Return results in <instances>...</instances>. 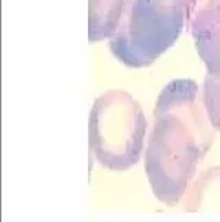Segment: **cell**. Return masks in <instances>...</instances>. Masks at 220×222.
Here are the masks:
<instances>
[{
    "mask_svg": "<svg viewBox=\"0 0 220 222\" xmlns=\"http://www.w3.org/2000/svg\"><path fill=\"white\" fill-rule=\"evenodd\" d=\"M204 2H206V0H186V10L190 8L192 6H197L199 3H204Z\"/></svg>",
    "mask_w": 220,
    "mask_h": 222,
    "instance_id": "7",
    "label": "cell"
},
{
    "mask_svg": "<svg viewBox=\"0 0 220 222\" xmlns=\"http://www.w3.org/2000/svg\"><path fill=\"white\" fill-rule=\"evenodd\" d=\"M202 101L211 124L220 131V76H205L202 84Z\"/></svg>",
    "mask_w": 220,
    "mask_h": 222,
    "instance_id": "6",
    "label": "cell"
},
{
    "mask_svg": "<svg viewBox=\"0 0 220 222\" xmlns=\"http://www.w3.org/2000/svg\"><path fill=\"white\" fill-rule=\"evenodd\" d=\"M186 25V0H125L109 50L125 66L147 68L176 43Z\"/></svg>",
    "mask_w": 220,
    "mask_h": 222,
    "instance_id": "2",
    "label": "cell"
},
{
    "mask_svg": "<svg viewBox=\"0 0 220 222\" xmlns=\"http://www.w3.org/2000/svg\"><path fill=\"white\" fill-rule=\"evenodd\" d=\"M154 124L147 151V174L164 202L182 196L199 156L211 142L202 91L190 79H176L161 90L153 110Z\"/></svg>",
    "mask_w": 220,
    "mask_h": 222,
    "instance_id": "1",
    "label": "cell"
},
{
    "mask_svg": "<svg viewBox=\"0 0 220 222\" xmlns=\"http://www.w3.org/2000/svg\"><path fill=\"white\" fill-rule=\"evenodd\" d=\"M125 0H88L89 41L109 40L118 26Z\"/></svg>",
    "mask_w": 220,
    "mask_h": 222,
    "instance_id": "5",
    "label": "cell"
},
{
    "mask_svg": "<svg viewBox=\"0 0 220 222\" xmlns=\"http://www.w3.org/2000/svg\"><path fill=\"white\" fill-rule=\"evenodd\" d=\"M186 28L191 33L206 75L220 76V0H206L187 8Z\"/></svg>",
    "mask_w": 220,
    "mask_h": 222,
    "instance_id": "4",
    "label": "cell"
},
{
    "mask_svg": "<svg viewBox=\"0 0 220 222\" xmlns=\"http://www.w3.org/2000/svg\"><path fill=\"white\" fill-rule=\"evenodd\" d=\"M147 121L140 105L122 90H110L95 99L89 114V144L96 159L114 170L139 160Z\"/></svg>",
    "mask_w": 220,
    "mask_h": 222,
    "instance_id": "3",
    "label": "cell"
}]
</instances>
